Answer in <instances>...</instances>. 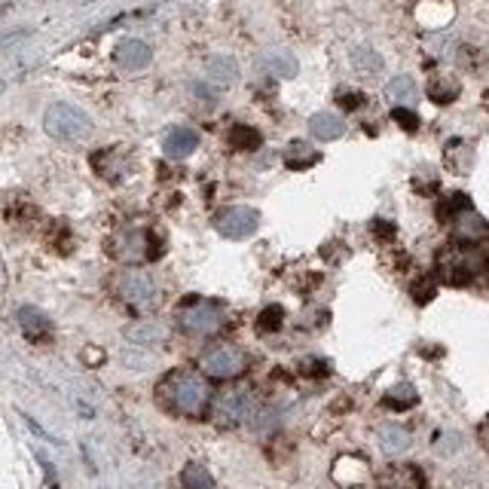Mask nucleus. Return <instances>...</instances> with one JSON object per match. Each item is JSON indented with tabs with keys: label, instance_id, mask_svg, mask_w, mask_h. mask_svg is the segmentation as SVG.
<instances>
[{
	"label": "nucleus",
	"instance_id": "obj_1",
	"mask_svg": "<svg viewBox=\"0 0 489 489\" xmlns=\"http://www.w3.org/2000/svg\"><path fill=\"white\" fill-rule=\"evenodd\" d=\"M162 398L168 401V407L177 410L184 416H202L212 403V389L199 374L193 370H175L162 379Z\"/></svg>",
	"mask_w": 489,
	"mask_h": 489
},
{
	"label": "nucleus",
	"instance_id": "obj_2",
	"mask_svg": "<svg viewBox=\"0 0 489 489\" xmlns=\"http://www.w3.org/2000/svg\"><path fill=\"white\" fill-rule=\"evenodd\" d=\"M43 126L52 138L59 141H86L92 135V120L80 107L65 104V101H56V104L46 107L43 113Z\"/></svg>",
	"mask_w": 489,
	"mask_h": 489
},
{
	"label": "nucleus",
	"instance_id": "obj_3",
	"mask_svg": "<svg viewBox=\"0 0 489 489\" xmlns=\"http://www.w3.org/2000/svg\"><path fill=\"white\" fill-rule=\"evenodd\" d=\"M199 367H202V374H208L214 379H236L239 374H245L248 355L232 343H214L202 352Z\"/></svg>",
	"mask_w": 489,
	"mask_h": 489
},
{
	"label": "nucleus",
	"instance_id": "obj_4",
	"mask_svg": "<svg viewBox=\"0 0 489 489\" xmlns=\"http://www.w3.org/2000/svg\"><path fill=\"white\" fill-rule=\"evenodd\" d=\"M177 324L190 337H212L223 324V306L214 300H190L177 315Z\"/></svg>",
	"mask_w": 489,
	"mask_h": 489
},
{
	"label": "nucleus",
	"instance_id": "obj_5",
	"mask_svg": "<svg viewBox=\"0 0 489 489\" xmlns=\"http://www.w3.org/2000/svg\"><path fill=\"white\" fill-rule=\"evenodd\" d=\"M162 251L157 236L147 230H122L111 239V254L122 263H147Z\"/></svg>",
	"mask_w": 489,
	"mask_h": 489
},
{
	"label": "nucleus",
	"instance_id": "obj_6",
	"mask_svg": "<svg viewBox=\"0 0 489 489\" xmlns=\"http://www.w3.org/2000/svg\"><path fill=\"white\" fill-rule=\"evenodd\" d=\"M480 258L477 251H471V248H447V251L438 254V269L440 276H444V282L449 285H468L475 282L477 273H480Z\"/></svg>",
	"mask_w": 489,
	"mask_h": 489
},
{
	"label": "nucleus",
	"instance_id": "obj_7",
	"mask_svg": "<svg viewBox=\"0 0 489 489\" xmlns=\"http://www.w3.org/2000/svg\"><path fill=\"white\" fill-rule=\"evenodd\" d=\"M116 294H120L129 306L144 309L157 300V282L147 273H141V269H126V273L116 278Z\"/></svg>",
	"mask_w": 489,
	"mask_h": 489
},
{
	"label": "nucleus",
	"instance_id": "obj_8",
	"mask_svg": "<svg viewBox=\"0 0 489 489\" xmlns=\"http://www.w3.org/2000/svg\"><path fill=\"white\" fill-rule=\"evenodd\" d=\"M214 227L221 236H227V239H248L254 230L260 227V214L248 205H232V208H223V212L217 214Z\"/></svg>",
	"mask_w": 489,
	"mask_h": 489
},
{
	"label": "nucleus",
	"instance_id": "obj_9",
	"mask_svg": "<svg viewBox=\"0 0 489 489\" xmlns=\"http://www.w3.org/2000/svg\"><path fill=\"white\" fill-rule=\"evenodd\" d=\"M248 410H251V392L248 389H227L214 403V419L221 425H239L245 422Z\"/></svg>",
	"mask_w": 489,
	"mask_h": 489
},
{
	"label": "nucleus",
	"instance_id": "obj_10",
	"mask_svg": "<svg viewBox=\"0 0 489 489\" xmlns=\"http://www.w3.org/2000/svg\"><path fill=\"white\" fill-rule=\"evenodd\" d=\"M379 486L383 489H422L425 480H422V471H419L416 465H392V468L383 471Z\"/></svg>",
	"mask_w": 489,
	"mask_h": 489
},
{
	"label": "nucleus",
	"instance_id": "obj_11",
	"mask_svg": "<svg viewBox=\"0 0 489 489\" xmlns=\"http://www.w3.org/2000/svg\"><path fill=\"white\" fill-rule=\"evenodd\" d=\"M196 147H199V135L187 126H175L166 138H162V150H166V157H172V159L190 157Z\"/></svg>",
	"mask_w": 489,
	"mask_h": 489
},
{
	"label": "nucleus",
	"instance_id": "obj_12",
	"mask_svg": "<svg viewBox=\"0 0 489 489\" xmlns=\"http://www.w3.org/2000/svg\"><path fill=\"white\" fill-rule=\"evenodd\" d=\"M113 59L122 71H141V68H147V61H150V46L131 37V41H122L120 46H116Z\"/></svg>",
	"mask_w": 489,
	"mask_h": 489
},
{
	"label": "nucleus",
	"instance_id": "obj_13",
	"mask_svg": "<svg viewBox=\"0 0 489 489\" xmlns=\"http://www.w3.org/2000/svg\"><path fill=\"white\" fill-rule=\"evenodd\" d=\"M309 131H312L318 141H337V138L346 131V122H343V116H337L331 111H321V113H315L312 120H309Z\"/></svg>",
	"mask_w": 489,
	"mask_h": 489
},
{
	"label": "nucleus",
	"instance_id": "obj_14",
	"mask_svg": "<svg viewBox=\"0 0 489 489\" xmlns=\"http://www.w3.org/2000/svg\"><path fill=\"white\" fill-rule=\"evenodd\" d=\"M19 324H22V331H25L31 340H43L46 333L52 331L50 318H46L41 309H34V306H22L19 309Z\"/></svg>",
	"mask_w": 489,
	"mask_h": 489
},
{
	"label": "nucleus",
	"instance_id": "obj_15",
	"mask_svg": "<svg viewBox=\"0 0 489 489\" xmlns=\"http://www.w3.org/2000/svg\"><path fill=\"white\" fill-rule=\"evenodd\" d=\"M484 232H489V227L480 221L475 212H471V205L465 208V212H456V236H459V239L475 242V239H484Z\"/></svg>",
	"mask_w": 489,
	"mask_h": 489
},
{
	"label": "nucleus",
	"instance_id": "obj_16",
	"mask_svg": "<svg viewBox=\"0 0 489 489\" xmlns=\"http://www.w3.org/2000/svg\"><path fill=\"white\" fill-rule=\"evenodd\" d=\"M385 95H389V101H394V104H413L416 101V80L407 74L394 77L389 86H385Z\"/></svg>",
	"mask_w": 489,
	"mask_h": 489
},
{
	"label": "nucleus",
	"instance_id": "obj_17",
	"mask_svg": "<svg viewBox=\"0 0 489 489\" xmlns=\"http://www.w3.org/2000/svg\"><path fill=\"white\" fill-rule=\"evenodd\" d=\"M379 444H383L385 453H401V449L410 447V431L401 429V425H383L379 429Z\"/></svg>",
	"mask_w": 489,
	"mask_h": 489
},
{
	"label": "nucleus",
	"instance_id": "obj_18",
	"mask_svg": "<svg viewBox=\"0 0 489 489\" xmlns=\"http://www.w3.org/2000/svg\"><path fill=\"white\" fill-rule=\"evenodd\" d=\"M181 480H184V489H214V477L196 462H190L187 468H184Z\"/></svg>",
	"mask_w": 489,
	"mask_h": 489
},
{
	"label": "nucleus",
	"instance_id": "obj_19",
	"mask_svg": "<svg viewBox=\"0 0 489 489\" xmlns=\"http://www.w3.org/2000/svg\"><path fill=\"white\" fill-rule=\"evenodd\" d=\"M267 68L273 74H278V77H294L297 74V59L291 56V52H269L267 56Z\"/></svg>",
	"mask_w": 489,
	"mask_h": 489
},
{
	"label": "nucleus",
	"instance_id": "obj_20",
	"mask_svg": "<svg viewBox=\"0 0 489 489\" xmlns=\"http://www.w3.org/2000/svg\"><path fill=\"white\" fill-rule=\"evenodd\" d=\"M352 61H355V68H358V71H364V74H379V71H383V59H379L374 50H367V46L355 50V52H352Z\"/></svg>",
	"mask_w": 489,
	"mask_h": 489
},
{
	"label": "nucleus",
	"instance_id": "obj_21",
	"mask_svg": "<svg viewBox=\"0 0 489 489\" xmlns=\"http://www.w3.org/2000/svg\"><path fill=\"white\" fill-rule=\"evenodd\" d=\"M208 74H212L214 83H232L236 80V61L232 59H212L208 61Z\"/></svg>",
	"mask_w": 489,
	"mask_h": 489
},
{
	"label": "nucleus",
	"instance_id": "obj_22",
	"mask_svg": "<svg viewBox=\"0 0 489 489\" xmlns=\"http://www.w3.org/2000/svg\"><path fill=\"white\" fill-rule=\"evenodd\" d=\"M230 138H232V147H239V150H254V147H260V135L248 126H236L230 131Z\"/></svg>",
	"mask_w": 489,
	"mask_h": 489
},
{
	"label": "nucleus",
	"instance_id": "obj_23",
	"mask_svg": "<svg viewBox=\"0 0 489 489\" xmlns=\"http://www.w3.org/2000/svg\"><path fill=\"white\" fill-rule=\"evenodd\" d=\"M318 157H315V153L312 150H309V147L306 144H291V150H288V166L291 168H306V166H312V162H315Z\"/></svg>",
	"mask_w": 489,
	"mask_h": 489
},
{
	"label": "nucleus",
	"instance_id": "obj_24",
	"mask_svg": "<svg viewBox=\"0 0 489 489\" xmlns=\"http://www.w3.org/2000/svg\"><path fill=\"white\" fill-rule=\"evenodd\" d=\"M129 337L135 340V343H147V340H159V328H157V324H135V328H129Z\"/></svg>",
	"mask_w": 489,
	"mask_h": 489
},
{
	"label": "nucleus",
	"instance_id": "obj_25",
	"mask_svg": "<svg viewBox=\"0 0 489 489\" xmlns=\"http://www.w3.org/2000/svg\"><path fill=\"white\" fill-rule=\"evenodd\" d=\"M416 401V392L410 389V385H398L392 394H389V403H394L398 410H403V407H410V403Z\"/></svg>",
	"mask_w": 489,
	"mask_h": 489
},
{
	"label": "nucleus",
	"instance_id": "obj_26",
	"mask_svg": "<svg viewBox=\"0 0 489 489\" xmlns=\"http://www.w3.org/2000/svg\"><path fill=\"white\" fill-rule=\"evenodd\" d=\"M278 324H282V309L273 306V309H267V312L260 315L258 328L260 331H278Z\"/></svg>",
	"mask_w": 489,
	"mask_h": 489
},
{
	"label": "nucleus",
	"instance_id": "obj_27",
	"mask_svg": "<svg viewBox=\"0 0 489 489\" xmlns=\"http://www.w3.org/2000/svg\"><path fill=\"white\" fill-rule=\"evenodd\" d=\"M392 116H394V120H398V122H401V126H403V129H407V131H413V129L419 126V120H416V113H410V111H407V107H394V111H392Z\"/></svg>",
	"mask_w": 489,
	"mask_h": 489
},
{
	"label": "nucleus",
	"instance_id": "obj_28",
	"mask_svg": "<svg viewBox=\"0 0 489 489\" xmlns=\"http://www.w3.org/2000/svg\"><path fill=\"white\" fill-rule=\"evenodd\" d=\"M456 92H459L456 86H440V83H434V86H431V98L434 101H453Z\"/></svg>",
	"mask_w": 489,
	"mask_h": 489
},
{
	"label": "nucleus",
	"instance_id": "obj_29",
	"mask_svg": "<svg viewBox=\"0 0 489 489\" xmlns=\"http://www.w3.org/2000/svg\"><path fill=\"white\" fill-rule=\"evenodd\" d=\"M480 444H484L486 449H489V419L484 425H480Z\"/></svg>",
	"mask_w": 489,
	"mask_h": 489
},
{
	"label": "nucleus",
	"instance_id": "obj_30",
	"mask_svg": "<svg viewBox=\"0 0 489 489\" xmlns=\"http://www.w3.org/2000/svg\"><path fill=\"white\" fill-rule=\"evenodd\" d=\"M340 101H346V107H358V104H361V95H340Z\"/></svg>",
	"mask_w": 489,
	"mask_h": 489
}]
</instances>
